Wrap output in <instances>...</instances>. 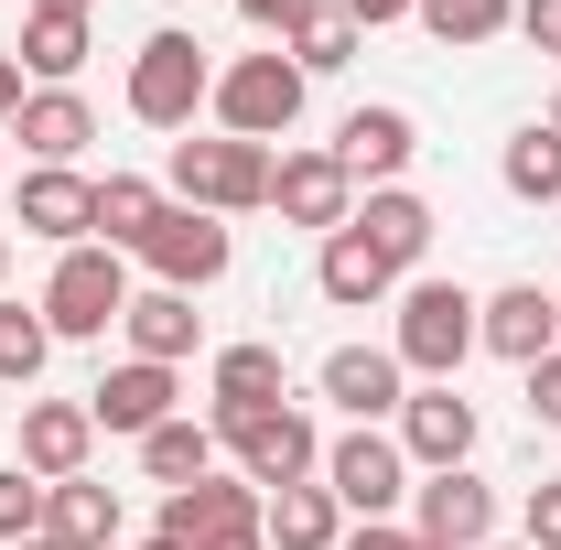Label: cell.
Returning a JSON list of instances; mask_svg holds the SVG:
<instances>
[{
    "mask_svg": "<svg viewBox=\"0 0 561 550\" xmlns=\"http://www.w3.org/2000/svg\"><path fill=\"white\" fill-rule=\"evenodd\" d=\"M389 356L411 367V389H465V356H476V291L465 280H400L389 291Z\"/></svg>",
    "mask_w": 561,
    "mask_h": 550,
    "instance_id": "obj_1",
    "label": "cell"
},
{
    "mask_svg": "<svg viewBox=\"0 0 561 550\" xmlns=\"http://www.w3.org/2000/svg\"><path fill=\"white\" fill-rule=\"evenodd\" d=\"M130 119L140 130H195V108L216 98V55L184 33V22H162V33H140L130 44Z\"/></svg>",
    "mask_w": 561,
    "mask_h": 550,
    "instance_id": "obj_2",
    "label": "cell"
},
{
    "mask_svg": "<svg viewBox=\"0 0 561 550\" xmlns=\"http://www.w3.org/2000/svg\"><path fill=\"white\" fill-rule=\"evenodd\" d=\"M271 173H280V151L271 140H173V173H162V195L173 206H206V216H260L271 206Z\"/></svg>",
    "mask_w": 561,
    "mask_h": 550,
    "instance_id": "obj_3",
    "label": "cell"
},
{
    "mask_svg": "<svg viewBox=\"0 0 561 550\" xmlns=\"http://www.w3.org/2000/svg\"><path fill=\"white\" fill-rule=\"evenodd\" d=\"M119 313H130V260L119 249H55V280H44V324L55 345H108L119 335Z\"/></svg>",
    "mask_w": 561,
    "mask_h": 550,
    "instance_id": "obj_4",
    "label": "cell"
},
{
    "mask_svg": "<svg viewBox=\"0 0 561 550\" xmlns=\"http://www.w3.org/2000/svg\"><path fill=\"white\" fill-rule=\"evenodd\" d=\"M302 87H313V76L291 66V55H227V66H216V130L227 140H291V119H302Z\"/></svg>",
    "mask_w": 561,
    "mask_h": 550,
    "instance_id": "obj_5",
    "label": "cell"
},
{
    "mask_svg": "<svg viewBox=\"0 0 561 550\" xmlns=\"http://www.w3.org/2000/svg\"><path fill=\"white\" fill-rule=\"evenodd\" d=\"M216 454H227L238 475L260 485V496H280V485H313V475H324V432L291 411V400H280V411H238V421H216Z\"/></svg>",
    "mask_w": 561,
    "mask_h": 550,
    "instance_id": "obj_6",
    "label": "cell"
},
{
    "mask_svg": "<svg viewBox=\"0 0 561 550\" xmlns=\"http://www.w3.org/2000/svg\"><path fill=\"white\" fill-rule=\"evenodd\" d=\"M324 485H335V507H346V518H400L421 475H411V454H400V432L346 421V432L324 443Z\"/></svg>",
    "mask_w": 561,
    "mask_h": 550,
    "instance_id": "obj_7",
    "label": "cell"
},
{
    "mask_svg": "<svg viewBox=\"0 0 561 550\" xmlns=\"http://www.w3.org/2000/svg\"><path fill=\"white\" fill-rule=\"evenodd\" d=\"M140 271H151V291H216V280L238 271V227L206 206H162L151 216V238L130 249Z\"/></svg>",
    "mask_w": 561,
    "mask_h": 550,
    "instance_id": "obj_8",
    "label": "cell"
},
{
    "mask_svg": "<svg viewBox=\"0 0 561 550\" xmlns=\"http://www.w3.org/2000/svg\"><path fill=\"white\" fill-rule=\"evenodd\" d=\"M260 507H271V496H260V485L238 475V465H216V475H195V485H173V496H162V518H151V529H162V540H184V550H206V540H238V529H260Z\"/></svg>",
    "mask_w": 561,
    "mask_h": 550,
    "instance_id": "obj_9",
    "label": "cell"
},
{
    "mask_svg": "<svg viewBox=\"0 0 561 550\" xmlns=\"http://www.w3.org/2000/svg\"><path fill=\"white\" fill-rule=\"evenodd\" d=\"M271 206H280V227H313V238H335V227H346V216H356V173L335 162V140H302V151H280Z\"/></svg>",
    "mask_w": 561,
    "mask_h": 550,
    "instance_id": "obj_10",
    "label": "cell"
},
{
    "mask_svg": "<svg viewBox=\"0 0 561 550\" xmlns=\"http://www.w3.org/2000/svg\"><path fill=\"white\" fill-rule=\"evenodd\" d=\"M411 540H432V550H486L496 540V485L476 475V465L421 475L411 485Z\"/></svg>",
    "mask_w": 561,
    "mask_h": 550,
    "instance_id": "obj_11",
    "label": "cell"
},
{
    "mask_svg": "<svg viewBox=\"0 0 561 550\" xmlns=\"http://www.w3.org/2000/svg\"><path fill=\"white\" fill-rule=\"evenodd\" d=\"M561 345V302L540 280H507V291H476V356H507V367H540Z\"/></svg>",
    "mask_w": 561,
    "mask_h": 550,
    "instance_id": "obj_12",
    "label": "cell"
},
{
    "mask_svg": "<svg viewBox=\"0 0 561 550\" xmlns=\"http://www.w3.org/2000/svg\"><path fill=\"white\" fill-rule=\"evenodd\" d=\"M87 411H98V432H119V443H140V432H162V421L184 411V367H151V356H119L98 389H87Z\"/></svg>",
    "mask_w": 561,
    "mask_h": 550,
    "instance_id": "obj_13",
    "label": "cell"
},
{
    "mask_svg": "<svg viewBox=\"0 0 561 550\" xmlns=\"http://www.w3.org/2000/svg\"><path fill=\"white\" fill-rule=\"evenodd\" d=\"M476 400L465 389H411L400 400V454H411V475H454V465H476Z\"/></svg>",
    "mask_w": 561,
    "mask_h": 550,
    "instance_id": "obj_14",
    "label": "cell"
},
{
    "mask_svg": "<svg viewBox=\"0 0 561 550\" xmlns=\"http://www.w3.org/2000/svg\"><path fill=\"white\" fill-rule=\"evenodd\" d=\"M22 475H44V485H66L98 465V411L87 400H22V454H11Z\"/></svg>",
    "mask_w": 561,
    "mask_h": 550,
    "instance_id": "obj_15",
    "label": "cell"
},
{
    "mask_svg": "<svg viewBox=\"0 0 561 550\" xmlns=\"http://www.w3.org/2000/svg\"><path fill=\"white\" fill-rule=\"evenodd\" d=\"M335 162L356 173V195H367V184H400L421 162V119L389 108V98H367V108H346V130H335Z\"/></svg>",
    "mask_w": 561,
    "mask_h": 550,
    "instance_id": "obj_16",
    "label": "cell"
},
{
    "mask_svg": "<svg viewBox=\"0 0 561 550\" xmlns=\"http://www.w3.org/2000/svg\"><path fill=\"white\" fill-rule=\"evenodd\" d=\"M313 389H324L346 421H400V400H411V367H400L389 345H335V356L313 367Z\"/></svg>",
    "mask_w": 561,
    "mask_h": 550,
    "instance_id": "obj_17",
    "label": "cell"
},
{
    "mask_svg": "<svg viewBox=\"0 0 561 550\" xmlns=\"http://www.w3.org/2000/svg\"><path fill=\"white\" fill-rule=\"evenodd\" d=\"M280 400H291V367H280V345H271V335H249V345H216V356H206V421L280 411Z\"/></svg>",
    "mask_w": 561,
    "mask_h": 550,
    "instance_id": "obj_18",
    "label": "cell"
},
{
    "mask_svg": "<svg viewBox=\"0 0 561 550\" xmlns=\"http://www.w3.org/2000/svg\"><path fill=\"white\" fill-rule=\"evenodd\" d=\"M346 227H356V238H367V249H378V260H389L400 280H421V260H432V227H443V216L421 206L411 184H367Z\"/></svg>",
    "mask_w": 561,
    "mask_h": 550,
    "instance_id": "obj_19",
    "label": "cell"
},
{
    "mask_svg": "<svg viewBox=\"0 0 561 550\" xmlns=\"http://www.w3.org/2000/svg\"><path fill=\"white\" fill-rule=\"evenodd\" d=\"M22 238L87 249V238H98V184H87L76 162H33V173H22Z\"/></svg>",
    "mask_w": 561,
    "mask_h": 550,
    "instance_id": "obj_20",
    "label": "cell"
},
{
    "mask_svg": "<svg viewBox=\"0 0 561 550\" xmlns=\"http://www.w3.org/2000/svg\"><path fill=\"white\" fill-rule=\"evenodd\" d=\"M0 140H22L33 162H76V151L98 140V108H87V87H33V98H22V119H11Z\"/></svg>",
    "mask_w": 561,
    "mask_h": 550,
    "instance_id": "obj_21",
    "label": "cell"
},
{
    "mask_svg": "<svg viewBox=\"0 0 561 550\" xmlns=\"http://www.w3.org/2000/svg\"><path fill=\"white\" fill-rule=\"evenodd\" d=\"M313 291H324L335 313H378V302L400 291V271H389V260H378V249H367L356 227H335V238L313 249Z\"/></svg>",
    "mask_w": 561,
    "mask_h": 550,
    "instance_id": "obj_22",
    "label": "cell"
},
{
    "mask_svg": "<svg viewBox=\"0 0 561 550\" xmlns=\"http://www.w3.org/2000/svg\"><path fill=\"white\" fill-rule=\"evenodd\" d=\"M119 335H130V356H151V367H184V356L206 345V313H195V291H130Z\"/></svg>",
    "mask_w": 561,
    "mask_h": 550,
    "instance_id": "obj_23",
    "label": "cell"
},
{
    "mask_svg": "<svg viewBox=\"0 0 561 550\" xmlns=\"http://www.w3.org/2000/svg\"><path fill=\"white\" fill-rule=\"evenodd\" d=\"M44 540L55 550H119V485H98V475L44 485Z\"/></svg>",
    "mask_w": 561,
    "mask_h": 550,
    "instance_id": "obj_24",
    "label": "cell"
},
{
    "mask_svg": "<svg viewBox=\"0 0 561 550\" xmlns=\"http://www.w3.org/2000/svg\"><path fill=\"white\" fill-rule=\"evenodd\" d=\"M22 76L33 87H76V66H87V11H44V0H22Z\"/></svg>",
    "mask_w": 561,
    "mask_h": 550,
    "instance_id": "obj_25",
    "label": "cell"
},
{
    "mask_svg": "<svg viewBox=\"0 0 561 550\" xmlns=\"http://www.w3.org/2000/svg\"><path fill=\"white\" fill-rule=\"evenodd\" d=\"M260 540H271V550H335V540H346L335 485H324V475H313V485H280L271 507H260Z\"/></svg>",
    "mask_w": 561,
    "mask_h": 550,
    "instance_id": "obj_26",
    "label": "cell"
},
{
    "mask_svg": "<svg viewBox=\"0 0 561 550\" xmlns=\"http://www.w3.org/2000/svg\"><path fill=\"white\" fill-rule=\"evenodd\" d=\"M140 475L162 485H195V475H216V421H195V411H173L162 432H140Z\"/></svg>",
    "mask_w": 561,
    "mask_h": 550,
    "instance_id": "obj_27",
    "label": "cell"
},
{
    "mask_svg": "<svg viewBox=\"0 0 561 550\" xmlns=\"http://www.w3.org/2000/svg\"><path fill=\"white\" fill-rule=\"evenodd\" d=\"M496 184H507L518 206H561V130L551 119H529V130L496 151Z\"/></svg>",
    "mask_w": 561,
    "mask_h": 550,
    "instance_id": "obj_28",
    "label": "cell"
},
{
    "mask_svg": "<svg viewBox=\"0 0 561 550\" xmlns=\"http://www.w3.org/2000/svg\"><path fill=\"white\" fill-rule=\"evenodd\" d=\"M162 206H173V195H162L151 173H108V184H98V249H119V260H130Z\"/></svg>",
    "mask_w": 561,
    "mask_h": 550,
    "instance_id": "obj_29",
    "label": "cell"
},
{
    "mask_svg": "<svg viewBox=\"0 0 561 550\" xmlns=\"http://www.w3.org/2000/svg\"><path fill=\"white\" fill-rule=\"evenodd\" d=\"M411 22L443 44V55H476V44H496V33H518V0H421Z\"/></svg>",
    "mask_w": 561,
    "mask_h": 550,
    "instance_id": "obj_30",
    "label": "cell"
},
{
    "mask_svg": "<svg viewBox=\"0 0 561 550\" xmlns=\"http://www.w3.org/2000/svg\"><path fill=\"white\" fill-rule=\"evenodd\" d=\"M356 44H367V33L346 22V0H313V11H302V33H291L280 55H291L302 76H346V66H356Z\"/></svg>",
    "mask_w": 561,
    "mask_h": 550,
    "instance_id": "obj_31",
    "label": "cell"
},
{
    "mask_svg": "<svg viewBox=\"0 0 561 550\" xmlns=\"http://www.w3.org/2000/svg\"><path fill=\"white\" fill-rule=\"evenodd\" d=\"M44 356H55L44 302H11V291H0V389H33V378H44Z\"/></svg>",
    "mask_w": 561,
    "mask_h": 550,
    "instance_id": "obj_32",
    "label": "cell"
},
{
    "mask_svg": "<svg viewBox=\"0 0 561 550\" xmlns=\"http://www.w3.org/2000/svg\"><path fill=\"white\" fill-rule=\"evenodd\" d=\"M11 540H44V475H22V465H0V550Z\"/></svg>",
    "mask_w": 561,
    "mask_h": 550,
    "instance_id": "obj_33",
    "label": "cell"
},
{
    "mask_svg": "<svg viewBox=\"0 0 561 550\" xmlns=\"http://www.w3.org/2000/svg\"><path fill=\"white\" fill-rule=\"evenodd\" d=\"M518 540H529V550H561V475H540L529 496H518Z\"/></svg>",
    "mask_w": 561,
    "mask_h": 550,
    "instance_id": "obj_34",
    "label": "cell"
},
{
    "mask_svg": "<svg viewBox=\"0 0 561 550\" xmlns=\"http://www.w3.org/2000/svg\"><path fill=\"white\" fill-rule=\"evenodd\" d=\"M518 400H529V421H540V432H561V345L540 356V367H518Z\"/></svg>",
    "mask_w": 561,
    "mask_h": 550,
    "instance_id": "obj_35",
    "label": "cell"
},
{
    "mask_svg": "<svg viewBox=\"0 0 561 550\" xmlns=\"http://www.w3.org/2000/svg\"><path fill=\"white\" fill-rule=\"evenodd\" d=\"M302 11H313V0H238V22H249V33H271V44L302 33Z\"/></svg>",
    "mask_w": 561,
    "mask_h": 550,
    "instance_id": "obj_36",
    "label": "cell"
},
{
    "mask_svg": "<svg viewBox=\"0 0 561 550\" xmlns=\"http://www.w3.org/2000/svg\"><path fill=\"white\" fill-rule=\"evenodd\" d=\"M335 550H421V540H411V518H346Z\"/></svg>",
    "mask_w": 561,
    "mask_h": 550,
    "instance_id": "obj_37",
    "label": "cell"
},
{
    "mask_svg": "<svg viewBox=\"0 0 561 550\" xmlns=\"http://www.w3.org/2000/svg\"><path fill=\"white\" fill-rule=\"evenodd\" d=\"M518 33H529L540 55H561V0H518Z\"/></svg>",
    "mask_w": 561,
    "mask_h": 550,
    "instance_id": "obj_38",
    "label": "cell"
},
{
    "mask_svg": "<svg viewBox=\"0 0 561 550\" xmlns=\"http://www.w3.org/2000/svg\"><path fill=\"white\" fill-rule=\"evenodd\" d=\"M411 11H421V0H346L356 33H389V22H411Z\"/></svg>",
    "mask_w": 561,
    "mask_h": 550,
    "instance_id": "obj_39",
    "label": "cell"
},
{
    "mask_svg": "<svg viewBox=\"0 0 561 550\" xmlns=\"http://www.w3.org/2000/svg\"><path fill=\"white\" fill-rule=\"evenodd\" d=\"M22 98H33V76H22V55H0V130L22 119Z\"/></svg>",
    "mask_w": 561,
    "mask_h": 550,
    "instance_id": "obj_40",
    "label": "cell"
},
{
    "mask_svg": "<svg viewBox=\"0 0 561 550\" xmlns=\"http://www.w3.org/2000/svg\"><path fill=\"white\" fill-rule=\"evenodd\" d=\"M206 550H271V540H260V529H238V540H206Z\"/></svg>",
    "mask_w": 561,
    "mask_h": 550,
    "instance_id": "obj_41",
    "label": "cell"
},
{
    "mask_svg": "<svg viewBox=\"0 0 561 550\" xmlns=\"http://www.w3.org/2000/svg\"><path fill=\"white\" fill-rule=\"evenodd\" d=\"M44 11H98V0H44Z\"/></svg>",
    "mask_w": 561,
    "mask_h": 550,
    "instance_id": "obj_42",
    "label": "cell"
},
{
    "mask_svg": "<svg viewBox=\"0 0 561 550\" xmlns=\"http://www.w3.org/2000/svg\"><path fill=\"white\" fill-rule=\"evenodd\" d=\"M0 291H11V238H0Z\"/></svg>",
    "mask_w": 561,
    "mask_h": 550,
    "instance_id": "obj_43",
    "label": "cell"
},
{
    "mask_svg": "<svg viewBox=\"0 0 561 550\" xmlns=\"http://www.w3.org/2000/svg\"><path fill=\"white\" fill-rule=\"evenodd\" d=\"M140 550H184V540H162V529H151V540H140Z\"/></svg>",
    "mask_w": 561,
    "mask_h": 550,
    "instance_id": "obj_44",
    "label": "cell"
},
{
    "mask_svg": "<svg viewBox=\"0 0 561 550\" xmlns=\"http://www.w3.org/2000/svg\"><path fill=\"white\" fill-rule=\"evenodd\" d=\"M11 550H55V540H11Z\"/></svg>",
    "mask_w": 561,
    "mask_h": 550,
    "instance_id": "obj_45",
    "label": "cell"
},
{
    "mask_svg": "<svg viewBox=\"0 0 561 550\" xmlns=\"http://www.w3.org/2000/svg\"><path fill=\"white\" fill-rule=\"evenodd\" d=\"M551 130H561V87H551Z\"/></svg>",
    "mask_w": 561,
    "mask_h": 550,
    "instance_id": "obj_46",
    "label": "cell"
},
{
    "mask_svg": "<svg viewBox=\"0 0 561 550\" xmlns=\"http://www.w3.org/2000/svg\"><path fill=\"white\" fill-rule=\"evenodd\" d=\"M486 550H529V540H486Z\"/></svg>",
    "mask_w": 561,
    "mask_h": 550,
    "instance_id": "obj_47",
    "label": "cell"
},
{
    "mask_svg": "<svg viewBox=\"0 0 561 550\" xmlns=\"http://www.w3.org/2000/svg\"><path fill=\"white\" fill-rule=\"evenodd\" d=\"M551 302H561V280H551Z\"/></svg>",
    "mask_w": 561,
    "mask_h": 550,
    "instance_id": "obj_48",
    "label": "cell"
},
{
    "mask_svg": "<svg viewBox=\"0 0 561 550\" xmlns=\"http://www.w3.org/2000/svg\"><path fill=\"white\" fill-rule=\"evenodd\" d=\"M0 162H11V151H0Z\"/></svg>",
    "mask_w": 561,
    "mask_h": 550,
    "instance_id": "obj_49",
    "label": "cell"
},
{
    "mask_svg": "<svg viewBox=\"0 0 561 550\" xmlns=\"http://www.w3.org/2000/svg\"><path fill=\"white\" fill-rule=\"evenodd\" d=\"M421 550H432V540H421Z\"/></svg>",
    "mask_w": 561,
    "mask_h": 550,
    "instance_id": "obj_50",
    "label": "cell"
},
{
    "mask_svg": "<svg viewBox=\"0 0 561 550\" xmlns=\"http://www.w3.org/2000/svg\"><path fill=\"white\" fill-rule=\"evenodd\" d=\"M551 216H561V206H551Z\"/></svg>",
    "mask_w": 561,
    "mask_h": 550,
    "instance_id": "obj_51",
    "label": "cell"
}]
</instances>
